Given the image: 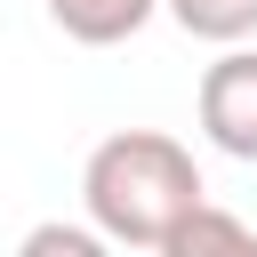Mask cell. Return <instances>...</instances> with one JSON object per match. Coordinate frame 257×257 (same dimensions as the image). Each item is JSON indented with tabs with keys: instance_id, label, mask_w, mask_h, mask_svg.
<instances>
[{
	"instance_id": "obj_1",
	"label": "cell",
	"mask_w": 257,
	"mask_h": 257,
	"mask_svg": "<svg viewBox=\"0 0 257 257\" xmlns=\"http://www.w3.org/2000/svg\"><path fill=\"white\" fill-rule=\"evenodd\" d=\"M201 201L209 193L193 153L161 128H112L80 169V209L112 249H161L169 225H185Z\"/></svg>"
},
{
	"instance_id": "obj_2",
	"label": "cell",
	"mask_w": 257,
	"mask_h": 257,
	"mask_svg": "<svg viewBox=\"0 0 257 257\" xmlns=\"http://www.w3.org/2000/svg\"><path fill=\"white\" fill-rule=\"evenodd\" d=\"M201 137L233 161H257V48H225L201 72Z\"/></svg>"
},
{
	"instance_id": "obj_3",
	"label": "cell",
	"mask_w": 257,
	"mask_h": 257,
	"mask_svg": "<svg viewBox=\"0 0 257 257\" xmlns=\"http://www.w3.org/2000/svg\"><path fill=\"white\" fill-rule=\"evenodd\" d=\"M48 8V24L64 32V40H80V48H120V40H137L153 16H161V0H40Z\"/></svg>"
},
{
	"instance_id": "obj_4",
	"label": "cell",
	"mask_w": 257,
	"mask_h": 257,
	"mask_svg": "<svg viewBox=\"0 0 257 257\" xmlns=\"http://www.w3.org/2000/svg\"><path fill=\"white\" fill-rule=\"evenodd\" d=\"M161 257H257V225L233 217V209H217V201H201L185 225H169Z\"/></svg>"
},
{
	"instance_id": "obj_5",
	"label": "cell",
	"mask_w": 257,
	"mask_h": 257,
	"mask_svg": "<svg viewBox=\"0 0 257 257\" xmlns=\"http://www.w3.org/2000/svg\"><path fill=\"white\" fill-rule=\"evenodd\" d=\"M177 16L185 40H209V48H241L257 40V0H161Z\"/></svg>"
},
{
	"instance_id": "obj_6",
	"label": "cell",
	"mask_w": 257,
	"mask_h": 257,
	"mask_svg": "<svg viewBox=\"0 0 257 257\" xmlns=\"http://www.w3.org/2000/svg\"><path fill=\"white\" fill-rule=\"evenodd\" d=\"M16 257H112V241H104L96 225H72V217H40V225L16 241Z\"/></svg>"
}]
</instances>
